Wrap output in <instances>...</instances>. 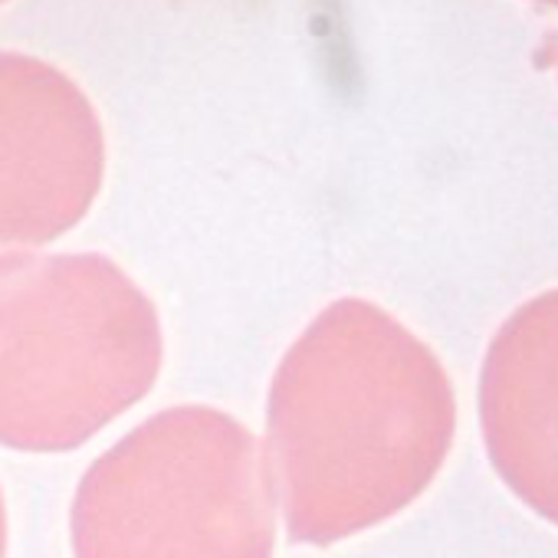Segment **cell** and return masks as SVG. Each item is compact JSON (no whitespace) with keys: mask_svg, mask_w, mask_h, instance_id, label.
Instances as JSON below:
<instances>
[{"mask_svg":"<svg viewBox=\"0 0 558 558\" xmlns=\"http://www.w3.org/2000/svg\"><path fill=\"white\" fill-rule=\"evenodd\" d=\"M453 430V385L408 326L368 300L326 306L266 401V466L290 538L332 545L398 515L440 473Z\"/></svg>","mask_w":558,"mask_h":558,"instance_id":"6da1fadb","label":"cell"},{"mask_svg":"<svg viewBox=\"0 0 558 558\" xmlns=\"http://www.w3.org/2000/svg\"><path fill=\"white\" fill-rule=\"evenodd\" d=\"M155 303L102 253L0 256V444L63 453L158 381Z\"/></svg>","mask_w":558,"mask_h":558,"instance_id":"7a4b0ae2","label":"cell"},{"mask_svg":"<svg viewBox=\"0 0 558 558\" xmlns=\"http://www.w3.org/2000/svg\"><path fill=\"white\" fill-rule=\"evenodd\" d=\"M70 535L76 558H272L266 453L217 408H168L86 470Z\"/></svg>","mask_w":558,"mask_h":558,"instance_id":"3957f363","label":"cell"},{"mask_svg":"<svg viewBox=\"0 0 558 558\" xmlns=\"http://www.w3.org/2000/svg\"><path fill=\"white\" fill-rule=\"evenodd\" d=\"M102 178L106 132L83 86L47 60L0 53V256L73 230Z\"/></svg>","mask_w":558,"mask_h":558,"instance_id":"277c9868","label":"cell"},{"mask_svg":"<svg viewBox=\"0 0 558 558\" xmlns=\"http://www.w3.org/2000/svg\"><path fill=\"white\" fill-rule=\"evenodd\" d=\"M480 424L502 483L558 525V290L519 306L489 342Z\"/></svg>","mask_w":558,"mask_h":558,"instance_id":"5b68a950","label":"cell"},{"mask_svg":"<svg viewBox=\"0 0 558 558\" xmlns=\"http://www.w3.org/2000/svg\"><path fill=\"white\" fill-rule=\"evenodd\" d=\"M0 558H8V506H4V493H0Z\"/></svg>","mask_w":558,"mask_h":558,"instance_id":"8992f818","label":"cell"},{"mask_svg":"<svg viewBox=\"0 0 558 558\" xmlns=\"http://www.w3.org/2000/svg\"><path fill=\"white\" fill-rule=\"evenodd\" d=\"M542 4H551V8H558V0H542Z\"/></svg>","mask_w":558,"mask_h":558,"instance_id":"52a82bcc","label":"cell"},{"mask_svg":"<svg viewBox=\"0 0 558 558\" xmlns=\"http://www.w3.org/2000/svg\"><path fill=\"white\" fill-rule=\"evenodd\" d=\"M0 4H4V0H0Z\"/></svg>","mask_w":558,"mask_h":558,"instance_id":"ba28073f","label":"cell"}]
</instances>
